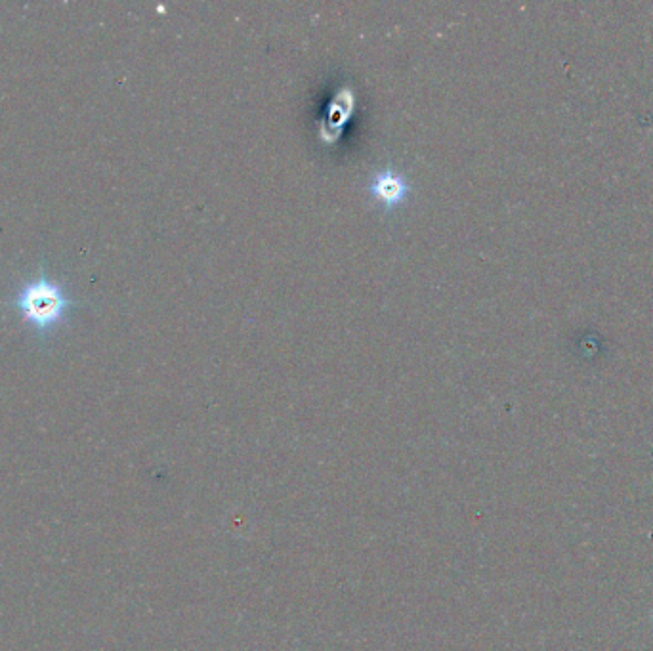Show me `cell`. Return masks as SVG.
Here are the masks:
<instances>
[{
  "instance_id": "obj_3",
  "label": "cell",
  "mask_w": 653,
  "mask_h": 651,
  "mask_svg": "<svg viewBox=\"0 0 653 651\" xmlns=\"http://www.w3.org/2000/svg\"><path fill=\"white\" fill-rule=\"evenodd\" d=\"M369 189L386 207H394L407 197L411 186L401 172L394 168H384L373 176Z\"/></svg>"
},
{
  "instance_id": "obj_2",
  "label": "cell",
  "mask_w": 653,
  "mask_h": 651,
  "mask_svg": "<svg viewBox=\"0 0 653 651\" xmlns=\"http://www.w3.org/2000/svg\"><path fill=\"white\" fill-rule=\"evenodd\" d=\"M354 90L350 84H344L337 90V94L331 98L325 117L319 121V136L323 142H337L342 134V128L346 121L354 113Z\"/></svg>"
},
{
  "instance_id": "obj_1",
  "label": "cell",
  "mask_w": 653,
  "mask_h": 651,
  "mask_svg": "<svg viewBox=\"0 0 653 651\" xmlns=\"http://www.w3.org/2000/svg\"><path fill=\"white\" fill-rule=\"evenodd\" d=\"M14 304L22 312L23 319L43 333L54 329L71 308V300L64 289L44 275L25 283L14 296Z\"/></svg>"
}]
</instances>
